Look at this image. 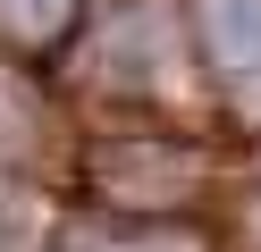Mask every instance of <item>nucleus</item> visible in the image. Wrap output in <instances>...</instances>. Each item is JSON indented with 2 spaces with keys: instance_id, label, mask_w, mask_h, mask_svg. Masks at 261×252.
<instances>
[{
  "instance_id": "nucleus-1",
  "label": "nucleus",
  "mask_w": 261,
  "mask_h": 252,
  "mask_svg": "<svg viewBox=\"0 0 261 252\" xmlns=\"http://www.w3.org/2000/svg\"><path fill=\"white\" fill-rule=\"evenodd\" d=\"M85 185L110 218H186L211 193V168L194 160V143H101Z\"/></svg>"
},
{
  "instance_id": "nucleus-2",
  "label": "nucleus",
  "mask_w": 261,
  "mask_h": 252,
  "mask_svg": "<svg viewBox=\"0 0 261 252\" xmlns=\"http://www.w3.org/2000/svg\"><path fill=\"white\" fill-rule=\"evenodd\" d=\"M59 252H211V235L194 218H76Z\"/></svg>"
},
{
  "instance_id": "nucleus-3",
  "label": "nucleus",
  "mask_w": 261,
  "mask_h": 252,
  "mask_svg": "<svg viewBox=\"0 0 261 252\" xmlns=\"http://www.w3.org/2000/svg\"><path fill=\"white\" fill-rule=\"evenodd\" d=\"M76 17H85V0H0V50L42 59L76 34Z\"/></svg>"
}]
</instances>
